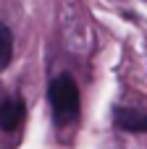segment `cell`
<instances>
[{
    "label": "cell",
    "instance_id": "obj_4",
    "mask_svg": "<svg viewBox=\"0 0 147 149\" xmlns=\"http://www.w3.org/2000/svg\"><path fill=\"white\" fill-rule=\"evenodd\" d=\"M11 58H13V34H11L8 24L0 21V71H5L11 65Z\"/></svg>",
    "mask_w": 147,
    "mask_h": 149
},
{
    "label": "cell",
    "instance_id": "obj_1",
    "mask_svg": "<svg viewBox=\"0 0 147 149\" xmlns=\"http://www.w3.org/2000/svg\"><path fill=\"white\" fill-rule=\"evenodd\" d=\"M50 97V107L58 123H74L79 118V107H82V97H79V84L71 73H60L50 81L47 89Z\"/></svg>",
    "mask_w": 147,
    "mask_h": 149
},
{
    "label": "cell",
    "instance_id": "obj_3",
    "mask_svg": "<svg viewBox=\"0 0 147 149\" xmlns=\"http://www.w3.org/2000/svg\"><path fill=\"white\" fill-rule=\"evenodd\" d=\"M113 126L118 131H129V134H147V113L134 110V107H116Z\"/></svg>",
    "mask_w": 147,
    "mask_h": 149
},
{
    "label": "cell",
    "instance_id": "obj_2",
    "mask_svg": "<svg viewBox=\"0 0 147 149\" xmlns=\"http://www.w3.org/2000/svg\"><path fill=\"white\" fill-rule=\"evenodd\" d=\"M21 120H24V100L16 94L11 97L0 89V128L5 134H13Z\"/></svg>",
    "mask_w": 147,
    "mask_h": 149
}]
</instances>
